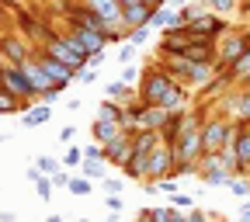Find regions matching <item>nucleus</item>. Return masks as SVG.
I'll use <instances>...</instances> for the list:
<instances>
[{"label":"nucleus","mask_w":250,"mask_h":222,"mask_svg":"<svg viewBox=\"0 0 250 222\" xmlns=\"http://www.w3.org/2000/svg\"><path fill=\"white\" fill-rule=\"evenodd\" d=\"M174 83L177 80H170L160 66H156V62H149V66L143 70V77H139V90L136 94H139V101H146V104H160Z\"/></svg>","instance_id":"f257e3e1"},{"label":"nucleus","mask_w":250,"mask_h":222,"mask_svg":"<svg viewBox=\"0 0 250 222\" xmlns=\"http://www.w3.org/2000/svg\"><path fill=\"white\" fill-rule=\"evenodd\" d=\"M0 90H7V94H14V98H21L24 104L39 101V90H35V83L24 77V70H21V66H7V62L0 66Z\"/></svg>","instance_id":"f03ea898"},{"label":"nucleus","mask_w":250,"mask_h":222,"mask_svg":"<svg viewBox=\"0 0 250 222\" xmlns=\"http://www.w3.org/2000/svg\"><path fill=\"white\" fill-rule=\"evenodd\" d=\"M229 139H233V121H226V118L202 121V153H219Z\"/></svg>","instance_id":"7ed1b4c3"},{"label":"nucleus","mask_w":250,"mask_h":222,"mask_svg":"<svg viewBox=\"0 0 250 222\" xmlns=\"http://www.w3.org/2000/svg\"><path fill=\"white\" fill-rule=\"evenodd\" d=\"M184 31L191 39H205V42H215V39H223L226 31H229V24L219 18V14H212V11H205V14H198L195 21H188L184 24Z\"/></svg>","instance_id":"20e7f679"},{"label":"nucleus","mask_w":250,"mask_h":222,"mask_svg":"<svg viewBox=\"0 0 250 222\" xmlns=\"http://www.w3.org/2000/svg\"><path fill=\"white\" fill-rule=\"evenodd\" d=\"M174 163H177V156H174V146L160 142L149 156H146V181H164L174 174Z\"/></svg>","instance_id":"39448f33"},{"label":"nucleus","mask_w":250,"mask_h":222,"mask_svg":"<svg viewBox=\"0 0 250 222\" xmlns=\"http://www.w3.org/2000/svg\"><path fill=\"white\" fill-rule=\"evenodd\" d=\"M31 56L39 59V66L45 70V77H49L52 83H59L62 90H66V83H73V80H77V70H73V66H66V62H59L56 56H49L45 49H31Z\"/></svg>","instance_id":"423d86ee"},{"label":"nucleus","mask_w":250,"mask_h":222,"mask_svg":"<svg viewBox=\"0 0 250 222\" xmlns=\"http://www.w3.org/2000/svg\"><path fill=\"white\" fill-rule=\"evenodd\" d=\"M83 4L98 14L108 28H122V31H129L125 28V14H122V7H118V0H83Z\"/></svg>","instance_id":"0eeeda50"},{"label":"nucleus","mask_w":250,"mask_h":222,"mask_svg":"<svg viewBox=\"0 0 250 222\" xmlns=\"http://www.w3.org/2000/svg\"><path fill=\"white\" fill-rule=\"evenodd\" d=\"M184 59L188 62H205V66H219V45L205 42V39H191L184 49Z\"/></svg>","instance_id":"6e6552de"},{"label":"nucleus","mask_w":250,"mask_h":222,"mask_svg":"<svg viewBox=\"0 0 250 222\" xmlns=\"http://www.w3.org/2000/svg\"><path fill=\"white\" fill-rule=\"evenodd\" d=\"M66 31H70V35H73V39H77V42H80L90 56H104V45H108V42H104L101 31L83 28V24H70V21H66Z\"/></svg>","instance_id":"1a4fd4ad"},{"label":"nucleus","mask_w":250,"mask_h":222,"mask_svg":"<svg viewBox=\"0 0 250 222\" xmlns=\"http://www.w3.org/2000/svg\"><path fill=\"white\" fill-rule=\"evenodd\" d=\"M250 49V31H240V35H229L223 45H219V66H233V62Z\"/></svg>","instance_id":"9d476101"},{"label":"nucleus","mask_w":250,"mask_h":222,"mask_svg":"<svg viewBox=\"0 0 250 222\" xmlns=\"http://www.w3.org/2000/svg\"><path fill=\"white\" fill-rule=\"evenodd\" d=\"M188 42H191V35H188L184 28H167L164 35H160V56H167V59H174V56H184V49H188Z\"/></svg>","instance_id":"9b49d317"},{"label":"nucleus","mask_w":250,"mask_h":222,"mask_svg":"<svg viewBox=\"0 0 250 222\" xmlns=\"http://www.w3.org/2000/svg\"><path fill=\"white\" fill-rule=\"evenodd\" d=\"M104 149V163H111V167H125V160L132 156V132H122L118 139H111L108 146H101Z\"/></svg>","instance_id":"f8f14e48"},{"label":"nucleus","mask_w":250,"mask_h":222,"mask_svg":"<svg viewBox=\"0 0 250 222\" xmlns=\"http://www.w3.org/2000/svg\"><path fill=\"white\" fill-rule=\"evenodd\" d=\"M28 56H31V49L18 35H4V39H0V59H4L7 66H21Z\"/></svg>","instance_id":"ddd939ff"},{"label":"nucleus","mask_w":250,"mask_h":222,"mask_svg":"<svg viewBox=\"0 0 250 222\" xmlns=\"http://www.w3.org/2000/svg\"><path fill=\"white\" fill-rule=\"evenodd\" d=\"M125 129H122V125L118 121H104V118H94V125H90V136H94V142H98V146H108L111 139H118Z\"/></svg>","instance_id":"4468645a"},{"label":"nucleus","mask_w":250,"mask_h":222,"mask_svg":"<svg viewBox=\"0 0 250 222\" xmlns=\"http://www.w3.org/2000/svg\"><path fill=\"white\" fill-rule=\"evenodd\" d=\"M184 121H188V111H170L167 121H164V129H160V142L174 146L177 136H181V129H184Z\"/></svg>","instance_id":"2eb2a0df"},{"label":"nucleus","mask_w":250,"mask_h":222,"mask_svg":"<svg viewBox=\"0 0 250 222\" xmlns=\"http://www.w3.org/2000/svg\"><path fill=\"white\" fill-rule=\"evenodd\" d=\"M98 118H104V121H118L122 129H125V104H122V101L104 98V101H101V108H98ZM125 132H129V129H125Z\"/></svg>","instance_id":"dca6fc26"},{"label":"nucleus","mask_w":250,"mask_h":222,"mask_svg":"<svg viewBox=\"0 0 250 222\" xmlns=\"http://www.w3.org/2000/svg\"><path fill=\"white\" fill-rule=\"evenodd\" d=\"M21 70H24V77H28L31 83H35V90H42V87H49V83H52V80L45 77V70L39 66V59H35V56H28V59L21 62Z\"/></svg>","instance_id":"f3484780"},{"label":"nucleus","mask_w":250,"mask_h":222,"mask_svg":"<svg viewBox=\"0 0 250 222\" xmlns=\"http://www.w3.org/2000/svg\"><path fill=\"white\" fill-rule=\"evenodd\" d=\"M229 104H233L236 121H250V87H240V94H233Z\"/></svg>","instance_id":"a211bd4d"},{"label":"nucleus","mask_w":250,"mask_h":222,"mask_svg":"<svg viewBox=\"0 0 250 222\" xmlns=\"http://www.w3.org/2000/svg\"><path fill=\"white\" fill-rule=\"evenodd\" d=\"M49 118H52V108H49V104H42V101H39V104H35V108H28V115H24V118H21V121H24V129H39V125H45V121H49Z\"/></svg>","instance_id":"6ab92c4d"},{"label":"nucleus","mask_w":250,"mask_h":222,"mask_svg":"<svg viewBox=\"0 0 250 222\" xmlns=\"http://www.w3.org/2000/svg\"><path fill=\"white\" fill-rule=\"evenodd\" d=\"M31 104H24L21 98H14V94L0 90V115H18V111H28Z\"/></svg>","instance_id":"aec40b11"},{"label":"nucleus","mask_w":250,"mask_h":222,"mask_svg":"<svg viewBox=\"0 0 250 222\" xmlns=\"http://www.w3.org/2000/svg\"><path fill=\"white\" fill-rule=\"evenodd\" d=\"M132 94H136L132 83H125V80H111V83H108V98H111V101H122V104H125Z\"/></svg>","instance_id":"412c9836"},{"label":"nucleus","mask_w":250,"mask_h":222,"mask_svg":"<svg viewBox=\"0 0 250 222\" xmlns=\"http://www.w3.org/2000/svg\"><path fill=\"white\" fill-rule=\"evenodd\" d=\"M83 177L87 181H104V160H83Z\"/></svg>","instance_id":"4be33fe9"},{"label":"nucleus","mask_w":250,"mask_h":222,"mask_svg":"<svg viewBox=\"0 0 250 222\" xmlns=\"http://www.w3.org/2000/svg\"><path fill=\"white\" fill-rule=\"evenodd\" d=\"M236 4H240V0H205V7H208L212 14H219V18L229 14V11H236Z\"/></svg>","instance_id":"5701e85b"},{"label":"nucleus","mask_w":250,"mask_h":222,"mask_svg":"<svg viewBox=\"0 0 250 222\" xmlns=\"http://www.w3.org/2000/svg\"><path fill=\"white\" fill-rule=\"evenodd\" d=\"M90 184H94V181H87V177H70L66 191H70V195H90Z\"/></svg>","instance_id":"b1692460"},{"label":"nucleus","mask_w":250,"mask_h":222,"mask_svg":"<svg viewBox=\"0 0 250 222\" xmlns=\"http://www.w3.org/2000/svg\"><path fill=\"white\" fill-rule=\"evenodd\" d=\"M35 167H39V170H42L45 177H52V174H56V170H59L62 163H59V160H52V156H39V163H35Z\"/></svg>","instance_id":"393cba45"},{"label":"nucleus","mask_w":250,"mask_h":222,"mask_svg":"<svg viewBox=\"0 0 250 222\" xmlns=\"http://www.w3.org/2000/svg\"><path fill=\"white\" fill-rule=\"evenodd\" d=\"M59 94H62V87H59V83H49V87H42V90H39V101H42V104H49V101H56V98H59Z\"/></svg>","instance_id":"a878e982"},{"label":"nucleus","mask_w":250,"mask_h":222,"mask_svg":"<svg viewBox=\"0 0 250 222\" xmlns=\"http://www.w3.org/2000/svg\"><path fill=\"white\" fill-rule=\"evenodd\" d=\"M59 163H62V167H80V163H83V149H73V146H70V153L62 156Z\"/></svg>","instance_id":"bb28decb"},{"label":"nucleus","mask_w":250,"mask_h":222,"mask_svg":"<svg viewBox=\"0 0 250 222\" xmlns=\"http://www.w3.org/2000/svg\"><path fill=\"white\" fill-rule=\"evenodd\" d=\"M35 187H39V198H42V202H49V198H52V181H49L45 174L35 181Z\"/></svg>","instance_id":"cd10ccee"},{"label":"nucleus","mask_w":250,"mask_h":222,"mask_svg":"<svg viewBox=\"0 0 250 222\" xmlns=\"http://www.w3.org/2000/svg\"><path fill=\"white\" fill-rule=\"evenodd\" d=\"M146 39H149V24H143V28H132V31H129V42H132V45H143Z\"/></svg>","instance_id":"c85d7f7f"},{"label":"nucleus","mask_w":250,"mask_h":222,"mask_svg":"<svg viewBox=\"0 0 250 222\" xmlns=\"http://www.w3.org/2000/svg\"><path fill=\"white\" fill-rule=\"evenodd\" d=\"M139 77H143V73L132 66V62H125V66H122V80H125V83H136Z\"/></svg>","instance_id":"c756f323"},{"label":"nucleus","mask_w":250,"mask_h":222,"mask_svg":"<svg viewBox=\"0 0 250 222\" xmlns=\"http://www.w3.org/2000/svg\"><path fill=\"white\" fill-rule=\"evenodd\" d=\"M83 160H104V149H101L98 142H90V146L83 149Z\"/></svg>","instance_id":"7c9ffc66"},{"label":"nucleus","mask_w":250,"mask_h":222,"mask_svg":"<svg viewBox=\"0 0 250 222\" xmlns=\"http://www.w3.org/2000/svg\"><path fill=\"white\" fill-rule=\"evenodd\" d=\"M77 80L94 83V80H98V66H83V70H77Z\"/></svg>","instance_id":"2f4dec72"},{"label":"nucleus","mask_w":250,"mask_h":222,"mask_svg":"<svg viewBox=\"0 0 250 222\" xmlns=\"http://www.w3.org/2000/svg\"><path fill=\"white\" fill-rule=\"evenodd\" d=\"M153 187H160V191H167V195H174V191H177V184H174V177H164V181H153Z\"/></svg>","instance_id":"473e14b6"},{"label":"nucleus","mask_w":250,"mask_h":222,"mask_svg":"<svg viewBox=\"0 0 250 222\" xmlns=\"http://www.w3.org/2000/svg\"><path fill=\"white\" fill-rule=\"evenodd\" d=\"M49 181H52V187H66V184H70V174H66V170H56Z\"/></svg>","instance_id":"72a5a7b5"},{"label":"nucleus","mask_w":250,"mask_h":222,"mask_svg":"<svg viewBox=\"0 0 250 222\" xmlns=\"http://www.w3.org/2000/svg\"><path fill=\"white\" fill-rule=\"evenodd\" d=\"M229 187L236 195H250V181H236V177H229Z\"/></svg>","instance_id":"f704fd0d"},{"label":"nucleus","mask_w":250,"mask_h":222,"mask_svg":"<svg viewBox=\"0 0 250 222\" xmlns=\"http://www.w3.org/2000/svg\"><path fill=\"white\" fill-rule=\"evenodd\" d=\"M170 208H191V198L188 195H170Z\"/></svg>","instance_id":"c9c22d12"},{"label":"nucleus","mask_w":250,"mask_h":222,"mask_svg":"<svg viewBox=\"0 0 250 222\" xmlns=\"http://www.w3.org/2000/svg\"><path fill=\"white\" fill-rule=\"evenodd\" d=\"M132 56H136V45L129 42V45H125V49H122V56H118V62H122V66H125V62H132Z\"/></svg>","instance_id":"e433bc0d"},{"label":"nucleus","mask_w":250,"mask_h":222,"mask_svg":"<svg viewBox=\"0 0 250 222\" xmlns=\"http://www.w3.org/2000/svg\"><path fill=\"white\" fill-rule=\"evenodd\" d=\"M73 136H77V129H73V125H66V129L59 132V142H66V146H70V142H73Z\"/></svg>","instance_id":"4c0bfd02"},{"label":"nucleus","mask_w":250,"mask_h":222,"mask_svg":"<svg viewBox=\"0 0 250 222\" xmlns=\"http://www.w3.org/2000/svg\"><path fill=\"white\" fill-rule=\"evenodd\" d=\"M104 191H111V195H118V191H122V181H118V177H111V181L104 177Z\"/></svg>","instance_id":"58836bf2"},{"label":"nucleus","mask_w":250,"mask_h":222,"mask_svg":"<svg viewBox=\"0 0 250 222\" xmlns=\"http://www.w3.org/2000/svg\"><path fill=\"white\" fill-rule=\"evenodd\" d=\"M139 4H146V0H118V7H122V14L129 11V7H139Z\"/></svg>","instance_id":"ea45409f"},{"label":"nucleus","mask_w":250,"mask_h":222,"mask_svg":"<svg viewBox=\"0 0 250 222\" xmlns=\"http://www.w3.org/2000/svg\"><path fill=\"white\" fill-rule=\"evenodd\" d=\"M184 222H208V215H205V212H198V208H195V212H191V215H188V219H184Z\"/></svg>","instance_id":"a19ab883"},{"label":"nucleus","mask_w":250,"mask_h":222,"mask_svg":"<svg viewBox=\"0 0 250 222\" xmlns=\"http://www.w3.org/2000/svg\"><path fill=\"white\" fill-rule=\"evenodd\" d=\"M108 208H111V212H122V198H118V195H108Z\"/></svg>","instance_id":"79ce46f5"},{"label":"nucleus","mask_w":250,"mask_h":222,"mask_svg":"<svg viewBox=\"0 0 250 222\" xmlns=\"http://www.w3.org/2000/svg\"><path fill=\"white\" fill-rule=\"evenodd\" d=\"M240 222H250V202H247V205L240 208Z\"/></svg>","instance_id":"37998d69"},{"label":"nucleus","mask_w":250,"mask_h":222,"mask_svg":"<svg viewBox=\"0 0 250 222\" xmlns=\"http://www.w3.org/2000/svg\"><path fill=\"white\" fill-rule=\"evenodd\" d=\"M0 222H14V212H0Z\"/></svg>","instance_id":"c03bdc74"},{"label":"nucleus","mask_w":250,"mask_h":222,"mask_svg":"<svg viewBox=\"0 0 250 222\" xmlns=\"http://www.w3.org/2000/svg\"><path fill=\"white\" fill-rule=\"evenodd\" d=\"M42 222H66L62 215H49V219H42Z\"/></svg>","instance_id":"a18cd8bd"},{"label":"nucleus","mask_w":250,"mask_h":222,"mask_svg":"<svg viewBox=\"0 0 250 222\" xmlns=\"http://www.w3.org/2000/svg\"><path fill=\"white\" fill-rule=\"evenodd\" d=\"M177 4L184 7V4H205V0H177Z\"/></svg>","instance_id":"49530a36"},{"label":"nucleus","mask_w":250,"mask_h":222,"mask_svg":"<svg viewBox=\"0 0 250 222\" xmlns=\"http://www.w3.org/2000/svg\"><path fill=\"white\" fill-rule=\"evenodd\" d=\"M240 80H243V87H250V73H247V77H240Z\"/></svg>","instance_id":"de8ad7c7"},{"label":"nucleus","mask_w":250,"mask_h":222,"mask_svg":"<svg viewBox=\"0 0 250 222\" xmlns=\"http://www.w3.org/2000/svg\"><path fill=\"white\" fill-rule=\"evenodd\" d=\"M104 222H118V219H115V215H108V219H104Z\"/></svg>","instance_id":"09e8293b"},{"label":"nucleus","mask_w":250,"mask_h":222,"mask_svg":"<svg viewBox=\"0 0 250 222\" xmlns=\"http://www.w3.org/2000/svg\"><path fill=\"white\" fill-rule=\"evenodd\" d=\"M77 222H90V219H77Z\"/></svg>","instance_id":"8fccbe9b"},{"label":"nucleus","mask_w":250,"mask_h":222,"mask_svg":"<svg viewBox=\"0 0 250 222\" xmlns=\"http://www.w3.org/2000/svg\"><path fill=\"white\" fill-rule=\"evenodd\" d=\"M247 14H250V7H247Z\"/></svg>","instance_id":"3c124183"}]
</instances>
